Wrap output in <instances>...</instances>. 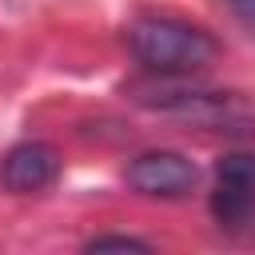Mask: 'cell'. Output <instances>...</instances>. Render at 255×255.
Listing matches in <instances>:
<instances>
[{
    "label": "cell",
    "mask_w": 255,
    "mask_h": 255,
    "mask_svg": "<svg viewBox=\"0 0 255 255\" xmlns=\"http://www.w3.org/2000/svg\"><path fill=\"white\" fill-rule=\"evenodd\" d=\"M60 175V155L48 143H16L4 159H0V183L12 195H32L52 187Z\"/></svg>",
    "instance_id": "277c9868"
},
{
    "label": "cell",
    "mask_w": 255,
    "mask_h": 255,
    "mask_svg": "<svg viewBox=\"0 0 255 255\" xmlns=\"http://www.w3.org/2000/svg\"><path fill=\"white\" fill-rule=\"evenodd\" d=\"M231 8H235L247 24H255V0H231Z\"/></svg>",
    "instance_id": "8992f818"
},
{
    "label": "cell",
    "mask_w": 255,
    "mask_h": 255,
    "mask_svg": "<svg viewBox=\"0 0 255 255\" xmlns=\"http://www.w3.org/2000/svg\"><path fill=\"white\" fill-rule=\"evenodd\" d=\"M211 215L219 227L255 223V155H223L215 167Z\"/></svg>",
    "instance_id": "7a4b0ae2"
},
{
    "label": "cell",
    "mask_w": 255,
    "mask_h": 255,
    "mask_svg": "<svg viewBox=\"0 0 255 255\" xmlns=\"http://www.w3.org/2000/svg\"><path fill=\"white\" fill-rule=\"evenodd\" d=\"M128 187L139 191V195H155V199H179L195 187L199 171L187 155L179 151H143L128 163L124 171Z\"/></svg>",
    "instance_id": "3957f363"
},
{
    "label": "cell",
    "mask_w": 255,
    "mask_h": 255,
    "mask_svg": "<svg viewBox=\"0 0 255 255\" xmlns=\"http://www.w3.org/2000/svg\"><path fill=\"white\" fill-rule=\"evenodd\" d=\"M108 247H131V251H147L151 243H147V239H135V235H96V239H88V251H108Z\"/></svg>",
    "instance_id": "5b68a950"
},
{
    "label": "cell",
    "mask_w": 255,
    "mask_h": 255,
    "mask_svg": "<svg viewBox=\"0 0 255 255\" xmlns=\"http://www.w3.org/2000/svg\"><path fill=\"white\" fill-rule=\"evenodd\" d=\"M131 56L159 76H187L207 68L219 56V40L203 32L199 24L175 20V16H143L128 28Z\"/></svg>",
    "instance_id": "6da1fadb"
}]
</instances>
